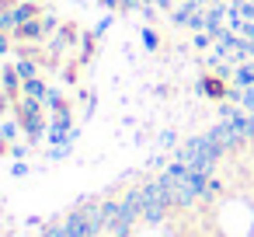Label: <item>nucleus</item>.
<instances>
[{
	"instance_id": "obj_6",
	"label": "nucleus",
	"mask_w": 254,
	"mask_h": 237,
	"mask_svg": "<svg viewBox=\"0 0 254 237\" xmlns=\"http://www.w3.org/2000/svg\"><path fill=\"white\" fill-rule=\"evenodd\" d=\"M198 7H209V4H219V0H195Z\"/></svg>"
},
{
	"instance_id": "obj_3",
	"label": "nucleus",
	"mask_w": 254,
	"mask_h": 237,
	"mask_svg": "<svg viewBox=\"0 0 254 237\" xmlns=\"http://www.w3.org/2000/svg\"><path fill=\"white\" fill-rule=\"evenodd\" d=\"M14 67H18L21 80H32V77H39V60H32V56H18V60H14Z\"/></svg>"
},
{
	"instance_id": "obj_7",
	"label": "nucleus",
	"mask_w": 254,
	"mask_h": 237,
	"mask_svg": "<svg viewBox=\"0 0 254 237\" xmlns=\"http://www.w3.org/2000/svg\"><path fill=\"white\" fill-rule=\"evenodd\" d=\"M21 4H39V0H21Z\"/></svg>"
},
{
	"instance_id": "obj_5",
	"label": "nucleus",
	"mask_w": 254,
	"mask_h": 237,
	"mask_svg": "<svg viewBox=\"0 0 254 237\" xmlns=\"http://www.w3.org/2000/svg\"><path fill=\"white\" fill-rule=\"evenodd\" d=\"M112 25H115V14H105V18L98 21V28H94V35H105V32H108Z\"/></svg>"
},
{
	"instance_id": "obj_4",
	"label": "nucleus",
	"mask_w": 254,
	"mask_h": 237,
	"mask_svg": "<svg viewBox=\"0 0 254 237\" xmlns=\"http://www.w3.org/2000/svg\"><path fill=\"white\" fill-rule=\"evenodd\" d=\"M143 46H146V49H160V39H157L153 28H143Z\"/></svg>"
},
{
	"instance_id": "obj_1",
	"label": "nucleus",
	"mask_w": 254,
	"mask_h": 237,
	"mask_svg": "<svg viewBox=\"0 0 254 237\" xmlns=\"http://www.w3.org/2000/svg\"><path fill=\"white\" fill-rule=\"evenodd\" d=\"M230 84H226V77L223 74H205L202 80H198V94H205L209 101H226L230 98Z\"/></svg>"
},
{
	"instance_id": "obj_2",
	"label": "nucleus",
	"mask_w": 254,
	"mask_h": 237,
	"mask_svg": "<svg viewBox=\"0 0 254 237\" xmlns=\"http://www.w3.org/2000/svg\"><path fill=\"white\" fill-rule=\"evenodd\" d=\"M49 91H53V87H49L42 77H32V80H25V87H21V94H25V98H35V101H46Z\"/></svg>"
}]
</instances>
